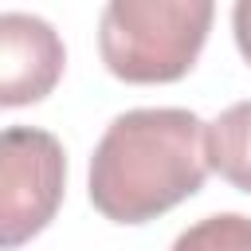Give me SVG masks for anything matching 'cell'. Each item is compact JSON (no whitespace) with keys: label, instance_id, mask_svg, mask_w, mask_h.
Listing matches in <instances>:
<instances>
[{"label":"cell","instance_id":"1","mask_svg":"<svg viewBox=\"0 0 251 251\" xmlns=\"http://www.w3.org/2000/svg\"><path fill=\"white\" fill-rule=\"evenodd\" d=\"M204 126L180 106L118 114L90 157V204L114 224H149L204 188Z\"/></svg>","mask_w":251,"mask_h":251},{"label":"cell","instance_id":"2","mask_svg":"<svg viewBox=\"0 0 251 251\" xmlns=\"http://www.w3.org/2000/svg\"><path fill=\"white\" fill-rule=\"evenodd\" d=\"M212 20L216 0H106L98 51L122 82H176L196 67Z\"/></svg>","mask_w":251,"mask_h":251},{"label":"cell","instance_id":"3","mask_svg":"<svg viewBox=\"0 0 251 251\" xmlns=\"http://www.w3.org/2000/svg\"><path fill=\"white\" fill-rule=\"evenodd\" d=\"M67 192L63 141L35 126L0 129V251L31 243Z\"/></svg>","mask_w":251,"mask_h":251},{"label":"cell","instance_id":"4","mask_svg":"<svg viewBox=\"0 0 251 251\" xmlns=\"http://www.w3.org/2000/svg\"><path fill=\"white\" fill-rule=\"evenodd\" d=\"M67 67L63 35L31 12H0V106L43 102Z\"/></svg>","mask_w":251,"mask_h":251},{"label":"cell","instance_id":"5","mask_svg":"<svg viewBox=\"0 0 251 251\" xmlns=\"http://www.w3.org/2000/svg\"><path fill=\"white\" fill-rule=\"evenodd\" d=\"M204 149L208 169H216L231 188L251 192V98L227 106L204 126Z\"/></svg>","mask_w":251,"mask_h":251},{"label":"cell","instance_id":"6","mask_svg":"<svg viewBox=\"0 0 251 251\" xmlns=\"http://www.w3.org/2000/svg\"><path fill=\"white\" fill-rule=\"evenodd\" d=\"M169 251H251V216L216 212L184 227Z\"/></svg>","mask_w":251,"mask_h":251},{"label":"cell","instance_id":"7","mask_svg":"<svg viewBox=\"0 0 251 251\" xmlns=\"http://www.w3.org/2000/svg\"><path fill=\"white\" fill-rule=\"evenodd\" d=\"M231 31H235L239 55L251 63V0H235L231 4Z\"/></svg>","mask_w":251,"mask_h":251}]
</instances>
